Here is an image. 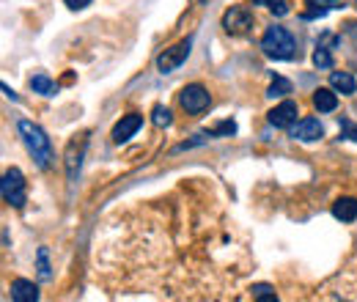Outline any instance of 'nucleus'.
<instances>
[{
	"label": "nucleus",
	"mask_w": 357,
	"mask_h": 302,
	"mask_svg": "<svg viewBox=\"0 0 357 302\" xmlns=\"http://www.w3.org/2000/svg\"><path fill=\"white\" fill-rule=\"evenodd\" d=\"M0 192H3V201H6L8 206H17V209L25 206L28 192H25V176H22L20 168H8V171L3 173Z\"/></svg>",
	"instance_id": "nucleus-3"
},
{
	"label": "nucleus",
	"mask_w": 357,
	"mask_h": 302,
	"mask_svg": "<svg viewBox=\"0 0 357 302\" xmlns=\"http://www.w3.org/2000/svg\"><path fill=\"white\" fill-rule=\"evenodd\" d=\"M11 300L14 302H36L39 300V289L33 280H25V278H17L11 283Z\"/></svg>",
	"instance_id": "nucleus-11"
},
{
	"label": "nucleus",
	"mask_w": 357,
	"mask_h": 302,
	"mask_svg": "<svg viewBox=\"0 0 357 302\" xmlns=\"http://www.w3.org/2000/svg\"><path fill=\"white\" fill-rule=\"evenodd\" d=\"M36 266H39V278H42V280H50V278H52L50 261H47V248H39V253H36Z\"/></svg>",
	"instance_id": "nucleus-20"
},
{
	"label": "nucleus",
	"mask_w": 357,
	"mask_h": 302,
	"mask_svg": "<svg viewBox=\"0 0 357 302\" xmlns=\"http://www.w3.org/2000/svg\"><path fill=\"white\" fill-rule=\"evenodd\" d=\"M330 86L335 88V91H341V93H355L357 91L355 77L349 72H333L330 75Z\"/></svg>",
	"instance_id": "nucleus-14"
},
{
	"label": "nucleus",
	"mask_w": 357,
	"mask_h": 302,
	"mask_svg": "<svg viewBox=\"0 0 357 302\" xmlns=\"http://www.w3.org/2000/svg\"><path fill=\"white\" fill-rule=\"evenodd\" d=\"M31 88H33L36 93H45V96H55V93H58L55 80H50L47 75H33V77H31Z\"/></svg>",
	"instance_id": "nucleus-15"
},
{
	"label": "nucleus",
	"mask_w": 357,
	"mask_h": 302,
	"mask_svg": "<svg viewBox=\"0 0 357 302\" xmlns=\"http://www.w3.org/2000/svg\"><path fill=\"white\" fill-rule=\"evenodd\" d=\"M220 22H223V31L228 36H245L253 28V11L248 6H231Z\"/></svg>",
	"instance_id": "nucleus-4"
},
{
	"label": "nucleus",
	"mask_w": 357,
	"mask_h": 302,
	"mask_svg": "<svg viewBox=\"0 0 357 302\" xmlns=\"http://www.w3.org/2000/svg\"><path fill=\"white\" fill-rule=\"evenodd\" d=\"M341 137H347V140H355L357 143V124H352L349 119H341Z\"/></svg>",
	"instance_id": "nucleus-22"
},
{
	"label": "nucleus",
	"mask_w": 357,
	"mask_h": 302,
	"mask_svg": "<svg viewBox=\"0 0 357 302\" xmlns=\"http://www.w3.org/2000/svg\"><path fill=\"white\" fill-rule=\"evenodd\" d=\"M324 3H333V0H324Z\"/></svg>",
	"instance_id": "nucleus-26"
},
{
	"label": "nucleus",
	"mask_w": 357,
	"mask_h": 302,
	"mask_svg": "<svg viewBox=\"0 0 357 302\" xmlns=\"http://www.w3.org/2000/svg\"><path fill=\"white\" fill-rule=\"evenodd\" d=\"M297 116H300V107H297V102L286 99V102H280L278 107H272V110H269L267 121L272 124V127H278V130H289V127H294Z\"/></svg>",
	"instance_id": "nucleus-8"
},
{
	"label": "nucleus",
	"mask_w": 357,
	"mask_h": 302,
	"mask_svg": "<svg viewBox=\"0 0 357 302\" xmlns=\"http://www.w3.org/2000/svg\"><path fill=\"white\" fill-rule=\"evenodd\" d=\"M313 105H316L319 113H333V110L338 107V96H335L330 88H319V91L313 93Z\"/></svg>",
	"instance_id": "nucleus-13"
},
{
	"label": "nucleus",
	"mask_w": 357,
	"mask_h": 302,
	"mask_svg": "<svg viewBox=\"0 0 357 302\" xmlns=\"http://www.w3.org/2000/svg\"><path fill=\"white\" fill-rule=\"evenodd\" d=\"M17 130L22 135V143H25V149L33 154V160H36V165L47 171L50 165H52V143H50V137H47V132L39 127V124H33V121H28V119H22L20 124H17Z\"/></svg>",
	"instance_id": "nucleus-1"
},
{
	"label": "nucleus",
	"mask_w": 357,
	"mask_h": 302,
	"mask_svg": "<svg viewBox=\"0 0 357 302\" xmlns=\"http://www.w3.org/2000/svg\"><path fill=\"white\" fill-rule=\"evenodd\" d=\"M321 135H324V130H321L319 119H303V121H297V124L291 127V137H294V140H303V143H313V140H319Z\"/></svg>",
	"instance_id": "nucleus-10"
},
{
	"label": "nucleus",
	"mask_w": 357,
	"mask_h": 302,
	"mask_svg": "<svg viewBox=\"0 0 357 302\" xmlns=\"http://www.w3.org/2000/svg\"><path fill=\"white\" fill-rule=\"evenodd\" d=\"M151 121H154L157 127H171V124H174V113H171L165 105H154V110H151Z\"/></svg>",
	"instance_id": "nucleus-17"
},
{
	"label": "nucleus",
	"mask_w": 357,
	"mask_h": 302,
	"mask_svg": "<svg viewBox=\"0 0 357 302\" xmlns=\"http://www.w3.org/2000/svg\"><path fill=\"white\" fill-rule=\"evenodd\" d=\"M178 105L187 110V113H204L209 105H212V96H209V91L204 86H187V88H181V93H178Z\"/></svg>",
	"instance_id": "nucleus-6"
},
{
	"label": "nucleus",
	"mask_w": 357,
	"mask_h": 302,
	"mask_svg": "<svg viewBox=\"0 0 357 302\" xmlns=\"http://www.w3.org/2000/svg\"><path fill=\"white\" fill-rule=\"evenodd\" d=\"M3 93H6V96H8V99H11V102H17V99H20V96H17V93H14V91H11V88L6 86V83H3Z\"/></svg>",
	"instance_id": "nucleus-25"
},
{
	"label": "nucleus",
	"mask_w": 357,
	"mask_h": 302,
	"mask_svg": "<svg viewBox=\"0 0 357 302\" xmlns=\"http://www.w3.org/2000/svg\"><path fill=\"white\" fill-rule=\"evenodd\" d=\"M190 50H192V39L187 36V39H181L178 44H174L171 50L160 52V55H157V69H160V75H171L174 69H178V66L187 61Z\"/></svg>",
	"instance_id": "nucleus-5"
},
{
	"label": "nucleus",
	"mask_w": 357,
	"mask_h": 302,
	"mask_svg": "<svg viewBox=\"0 0 357 302\" xmlns=\"http://www.w3.org/2000/svg\"><path fill=\"white\" fill-rule=\"evenodd\" d=\"M63 3H66L69 8H75V11H77V8H86V6H91V0H63Z\"/></svg>",
	"instance_id": "nucleus-24"
},
{
	"label": "nucleus",
	"mask_w": 357,
	"mask_h": 302,
	"mask_svg": "<svg viewBox=\"0 0 357 302\" xmlns=\"http://www.w3.org/2000/svg\"><path fill=\"white\" fill-rule=\"evenodd\" d=\"M261 50L267 52L269 58H275V61H289V58H294L297 44H294V36L286 28L272 25L264 33V39H261Z\"/></svg>",
	"instance_id": "nucleus-2"
},
{
	"label": "nucleus",
	"mask_w": 357,
	"mask_h": 302,
	"mask_svg": "<svg viewBox=\"0 0 357 302\" xmlns=\"http://www.w3.org/2000/svg\"><path fill=\"white\" fill-rule=\"evenodd\" d=\"M289 93H291V83H289L286 77H275L267 88L269 99H283V96H289Z\"/></svg>",
	"instance_id": "nucleus-16"
},
{
	"label": "nucleus",
	"mask_w": 357,
	"mask_h": 302,
	"mask_svg": "<svg viewBox=\"0 0 357 302\" xmlns=\"http://www.w3.org/2000/svg\"><path fill=\"white\" fill-rule=\"evenodd\" d=\"M143 127V116L140 113H130V116H121V121L113 127V143H127L135 132Z\"/></svg>",
	"instance_id": "nucleus-9"
},
{
	"label": "nucleus",
	"mask_w": 357,
	"mask_h": 302,
	"mask_svg": "<svg viewBox=\"0 0 357 302\" xmlns=\"http://www.w3.org/2000/svg\"><path fill=\"white\" fill-rule=\"evenodd\" d=\"M236 132V124L234 121H223L220 127H215V130L209 132V137H220V135H234Z\"/></svg>",
	"instance_id": "nucleus-23"
},
{
	"label": "nucleus",
	"mask_w": 357,
	"mask_h": 302,
	"mask_svg": "<svg viewBox=\"0 0 357 302\" xmlns=\"http://www.w3.org/2000/svg\"><path fill=\"white\" fill-rule=\"evenodd\" d=\"M86 149H89V137L86 135L69 140V146H66V176H69V181H75L80 176V165H83Z\"/></svg>",
	"instance_id": "nucleus-7"
},
{
	"label": "nucleus",
	"mask_w": 357,
	"mask_h": 302,
	"mask_svg": "<svg viewBox=\"0 0 357 302\" xmlns=\"http://www.w3.org/2000/svg\"><path fill=\"white\" fill-rule=\"evenodd\" d=\"M256 6H267L275 17H286L289 14V3L286 0H253Z\"/></svg>",
	"instance_id": "nucleus-18"
},
{
	"label": "nucleus",
	"mask_w": 357,
	"mask_h": 302,
	"mask_svg": "<svg viewBox=\"0 0 357 302\" xmlns=\"http://www.w3.org/2000/svg\"><path fill=\"white\" fill-rule=\"evenodd\" d=\"M313 63H316L319 69H333V55H330V50H327V47H316Z\"/></svg>",
	"instance_id": "nucleus-19"
},
{
	"label": "nucleus",
	"mask_w": 357,
	"mask_h": 302,
	"mask_svg": "<svg viewBox=\"0 0 357 302\" xmlns=\"http://www.w3.org/2000/svg\"><path fill=\"white\" fill-rule=\"evenodd\" d=\"M355 6H357V0H355Z\"/></svg>",
	"instance_id": "nucleus-27"
},
{
	"label": "nucleus",
	"mask_w": 357,
	"mask_h": 302,
	"mask_svg": "<svg viewBox=\"0 0 357 302\" xmlns=\"http://www.w3.org/2000/svg\"><path fill=\"white\" fill-rule=\"evenodd\" d=\"M333 215L341 222H355L357 220V198H338L333 204Z\"/></svg>",
	"instance_id": "nucleus-12"
},
{
	"label": "nucleus",
	"mask_w": 357,
	"mask_h": 302,
	"mask_svg": "<svg viewBox=\"0 0 357 302\" xmlns=\"http://www.w3.org/2000/svg\"><path fill=\"white\" fill-rule=\"evenodd\" d=\"M250 292H253V297H256V300H264V302L275 300V292H272V286H264V283H261V286H253Z\"/></svg>",
	"instance_id": "nucleus-21"
}]
</instances>
